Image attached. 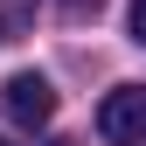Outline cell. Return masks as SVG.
<instances>
[{"mask_svg": "<svg viewBox=\"0 0 146 146\" xmlns=\"http://www.w3.org/2000/svg\"><path fill=\"white\" fill-rule=\"evenodd\" d=\"M98 139L104 146H146V84H118L98 104Z\"/></svg>", "mask_w": 146, "mask_h": 146, "instance_id": "obj_1", "label": "cell"}, {"mask_svg": "<svg viewBox=\"0 0 146 146\" xmlns=\"http://www.w3.org/2000/svg\"><path fill=\"white\" fill-rule=\"evenodd\" d=\"M132 42L146 49V0H132Z\"/></svg>", "mask_w": 146, "mask_h": 146, "instance_id": "obj_4", "label": "cell"}, {"mask_svg": "<svg viewBox=\"0 0 146 146\" xmlns=\"http://www.w3.org/2000/svg\"><path fill=\"white\" fill-rule=\"evenodd\" d=\"M0 146H7V139H0Z\"/></svg>", "mask_w": 146, "mask_h": 146, "instance_id": "obj_7", "label": "cell"}, {"mask_svg": "<svg viewBox=\"0 0 146 146\" xmlns=\"http://www.w3.org/2000/svg\"><path fill=\"white\" fill-rule=\"evenodd\" d=\"M0 42H7V28H0Z\"/></svg>", "mask_w": 146, "mask_h": 146, "instance_id": "obj_5", "label": "cell"}, {"mask_svg": "<svg viewBox=\"0 0 146 146\" xmlns=\"http://www.w3.org/2000/svg\"><path fill=\"white\" fill-rule=\"evenodd\" d=\"M56 146H70V139H56Z\"/></svg>", "mask_w": 146, "mask_h": 146, "instance_id": "obj_6", "label": "cell"}, {"mask_svg": "<svg viewBox=\"0 0 146 146\" xmlns=\"http://www.w3.org/2000/svg\"><path fill=\"white\" fill-rule=\"evenodd\" d=\"M56 7L70 14V21H84V14H98V7H104V0H56Z\"/></svg>", "mask_w": 146, "mask_h": 146, "instance_id": "obj_3", "label": "cell"}, {"mask_svg": "<svg viewBox=\"0 0 146 146\" xmlns=\"http://www.w3.org/2000/svg\"><path fill=\"white\" fill-rule=\"evenodd\" d=\"M0 104H7V118H14V125H28V132L56 118V90H49L42 70H14V77L0 84Z\"/></svg>", "mask_w": 146, "mask_h": 146, "instance_id": "obj_2", "label": "cell"}]
</instances>
